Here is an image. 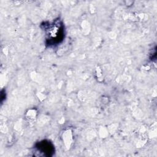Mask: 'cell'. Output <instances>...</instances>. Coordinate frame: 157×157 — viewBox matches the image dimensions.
<instances>
[{
    "label": "cell",
    "instance_id": "1",
    "mask_svg": "<svg viewBox=\"0 0 157 157\" xmlns=\"http://www.w3.org/2000/svg\"><path fill=\"white\" fill-rule=\"evenodd\" d=\"M48 36V40L50 42H52L54 44L55 42H59L63 38V26L61 23H54L49 26L48 32L47 33Z\"/></svg>",
    "mask_w": 157,
    "mask_h": 157
},
{
    "label": "cell",
    "instance_id": "2",
    "mask_svg": "<svg viewBox=\"0 0 157 157\" xmlns=\"http://www.w3.org/2000/svg\"><path fill=\"white\" fill-rule=\"evenodd\" d=\"M36 150L44 156H50L53 151V146L48 141L43 140L40 142L36 147Z\"/></svg>",
    "mask_w": 157,
    "mask_h": 157
}]
</instances>
